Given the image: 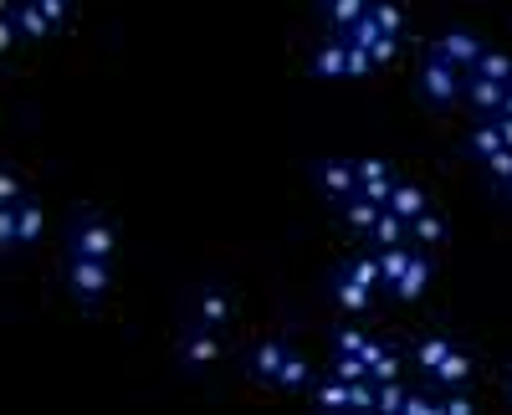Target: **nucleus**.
Returning a JSON list of instances; mask_svg holds the SVG:
<instances>
[{
    "mask_svg": "<svg viewBox=\"0 0 512 415\" xmlns=\"http://www.w3.org/2000/svg\"><path fill=\"white\" fill-rule=\"evenodd\" d=\"M246 369H251L256 380H272V385H282V390H303V385L313 380V369L303 364V354L287 349L282 339H262V344H251Z\"/></svg>",
    "mask_w": 512,
    "mask_h": 415,
    "instance_id": "f257e3e1",
    "label": "nucleus"
},
{
    "mask_svg": "<svg viewBox=\"0 0 512 415\" xmlns=\"http://www.w3.org/2000/svg\"><path fill=\"white\" fill-rule=\"evenodd\" d=\"M461 82H466V72L451 67V62H441V57L431 52V57L420 62V82H415V88H420V98L431 103V108H451V103L461 98Z\"/></svg>",
    "mask_w": 512,
    "mask_h": 415,
    "instance_id": "f03ea898",
    "label": "nucleus"
},
{
    "mask_svg": "<svg viewBox=\"0 0 512 415\" xmlns=\"http://www.w3.org/2000/svg\"><path fill=\"white\" fill-rule=\"evenodd\" d=\"M67 257H113V226L93 211H77L67 226Z\"/></svg>",
    "mask_w": 512,
    "mask_h": 415,
    "instance_id": "7ed1b4c3",
    "label": "nucleus"
},
{
    "mask_svg": "<svg viewBox=\"0 0 512 415\" xmlns=\"http://www.w3.org/2000/svg\"><path fill=\"white\" fill-rule=\"evenodd\" d=\"M67 287H72L77 303L93 308L103 298V287H108V262L103 257H67Z\"/></svg>",
    "mask_w": 512,
    "mask_h": 415,
    "instance_id": "20e7f679",
    "label": "nucleus"
},
{
    "mask_svg": "<svg viewBox=\"0 0 512 415\" xmlns=\"http://www.w3.org/2000/svg\"><path fill=\"white\" fill-rule=\"evenodd\" d=\"M441 62H451V67H461V72H472L477 67V57H482V41L466 31V26H451V31H441L436 36V47H431Z\"/></svg>",
    "mask_w": 512,
    "mask_h": 415,
    "instance_id": "39448f33",
    "label": "nucleus"
},
{
    "mask_svg": "<svg viewBox=\"0 0 512 415\" xmlns=\"http://www.w3.org/2000/svg\"><path fill=\"white\" fill-rule=\"evenodd\" d=\"M308 170H313V185H318L323 195H333V200H344V195H354V190H359L354 159H313Z\"/></svg>",
    "mask_w": 512,
    "mask_h": 415,
    "instance_id": "423d86ee",
    "label": "nucleus"
},
{
    "mask_svg": "<svg viewBox=\"0 0 512 415\" xmlns=\"http://www.w3.org/2000/svg\"><path fill=\"white\" fill-rule=\"evenodd\" d=\"M216 354H221L216 328L190 323V328H185V339H180V364H185V369H205V364H216Z\"/></svg>",
    "mask_w": 512,
    "mask_h": 415,
    "instance_id": "0eeeda50",
    "label": "nucleus"
},
{
    "mask_svg": "<svg viewBox=\"0 0 512 415\" xmlns=\"http://www.w3.org/2000/svg\"><path fill=\"white\" fill-rule=\"evenodd\" d=\"M425 282H431V257H425L420 246H410V262H405L400 277L390 282V293H395L400 303H415V298L425 293Z\"/></svg>",
    "mask_w": 512,
    "mask_h": 415,
    "instance_id": "6e6552de",
    "label": "nucleus"
},
{
    "mask_svg": "<svg viewBox=\"0 0 512 415\" xmlns=\"http://www.w3.org/2000/svg\"><path fill=\"white\" fill-rule=\"evenodd\" d=\"M328 298H333L338 308H349V313H364V308L374 303V287H364L349 267H338V272L328 277Z\"/></svg>",
    "mask_w": 512,
    "mask_h": 415,
    "instance_id": "1a4fd4ad",
    "label": "nucleus"
},
{
    "mask_svg": "<svg viewBox=\"0 0 512 415\" xmlns=\"http://www.w3.org/2000/svg\"><path fill=\"white\" fill-rule=\"evenodd\" d=\"M354 175H359V190H364L374 205L390 200V190H395V170H390V159H354Z\"/></svg>",
    "mask_w": 512,
    "mask_h": 415,
    "instance_id": "9d476101",
    "label": "nucleus"
},
{
    "mask_svg": "<svg viewBox=\"0 0 512 415\" xmlns=\"http://www.w3.org/2000/svg\"><path fill=\"white\" fill-rule=\"evenodd\" d=\"M349 41H354V47H364L374 62H390V57L400 52V36H384V31L369 21V16H359V21L349 26Z\"/></svg>",
    "mask_w": 512,
    "mask_h": 415,
    "instance_id": "9b49d317",
    "label": "nucleus"
},
{
    "mask_svg": "<svg viewBox=\"0 0 512 415\" xmlns=\"http://www.w3.org/2000/svg\"><path fill=\"white\" fill-rule=\"evenodd\" d=\"M195 323H205V328H226L231 323V293L226 287H205V293H195Z\"/></svg>",
    "mask_w": 512,
    "mask_h": 415,
    "instance_id": "f8f14e48",
    "label": "nucleus"
},
{
    "mask_svg": "<svg viewBox=\"0 0 512 415\" xmlns=\"http://www.w3.org/2000/svg\"><path fill=\"white\" fill-rule=\"evenodd\" d=\"M466 380H472V354L451 344L446 359L431 369V385H436V390H451V385H466Z\"/></svg>",
    "mask_w": 512,
    "mask_h": 415,
    "instance_id": "ddd939ff",
    "label": "nucleus"
},
{
    "mask_svg": "<svg viewBox=\"0 0 512 415\" xmlns=\"http://www.w3.org/2000/svg\"><path fill=\"white\" fill-rule=\"evenodd\" d=\"M308 67H313V77H328V82L333 77H349V36L344 41H323Z\"/></svg>",
    "mask_w": 512,
    "mask_h": 415,
    "instance_id": "4468645a",
    "label": "nucleus"
},
{
    "mask_svg": "<svg viewBox=\"0 0 512 415\" xmlns=\"http://www.w3.org/2000/svg\"><path fill=\"white\" fill-rule=\"evenodd\" d=\"M303 390L313 395L318 410H349V380H338L333 369H328V375H318V380H308Z\"/></svg>",
    "mask_w": 512,
    "mask_h": 415,
    "instance_id": "2eb2a0df",
    "label": "nucleus"
},
{
    "mask_svg": "<svg viewBox=\"0 0 512 415\" xmlns=\"http://www.w3.org/2000/svg\"><path fill=\"white\" fill-rule=\"evenodd\" d=\"M313 11H318L328 26H338V31L349 36V26L369 11V0H313Z\"/></svg>",
    "mask_w": 512,
    "mask_h": 415,
    "instance_id": "dca6fc26",
    "label": "nucleus"
},
{
    "mask_svg": "<svg viewBox=\"0 0 512 415\" xmlns=\"http://www.w3.org/2000/svg\"><path fill=\"white\" fill-rule=\"evenodd\" d=\"M461 98H472L477 113H497V108H502V82H487V77H477V72H466Z\"/></svg>",
    "mask_w": 512,
    "mask_h": 415,
    "instance_id": "f3484780",
    "label": "nucleus"
},
{
    "mask_svg": "<svg viewBox=\"0 0 512 415\" xmlns=\"http://www.w3.org/2000/svg\"><path fill=\"white\" fill-rule=\"evenodd\" d=\"M379 211H384V205H374L364 190H354V195H344V200H338V216H344V221H349L359 236L374 226V216H379Z\"/></svg>",
    "mask_w": 512,
    "mask_h": 415,
    "instance_id": "a211bd4d",
    "label": "nucleus"
},
{
    "mask_svg": "<svg viewBox=\"0 0 512 415\" xmlns=\"http://www.w3.org/2000/svg\"><path fill=\"white\" fill-rule=\"evenodd\" d=\"M384 211H395V216H400V221L410 226V221H415V216L425 211V190H420V185H400V180H395L390 200H384Z\"/></svg>",
    "mask_w": 512,
    "mask_h": 415,
    "instance_id": "6ab92c4d",
    "label": "nucleus"
},
{
    "mask_svg": "<svg viewBox=\"0 0 512 415\" xmlns=\"http://www.w3.org/2000/svg\"><path fill=\"white\" fill-rule=\"evenodd\" d=\"M441 236H446V221L431 211V205H425V211H420V216L405 226V241H410V246H436Z\"/></svg>",
    "mask_w": 512,
    "mask_h": 415,
    "instance_id": "aec40b11",
    "label": "nucleus"
},
{
    "mask_svg": "<svg viewBox=\"0 0 512 415\" xmlns=\"http://www.w3.org/2000/svg\"><path fill=\"white\" fill-rule=\"evenodd\" d=\"M364 241H369V246H395V241H405V221H400L395 211H379L374 226L364 231Z\"/></svg>",
    "mask_w": 512,
    "mask_h": 415,
    "instance_id": "412c9836",
    "label": "nucleus"
},
{
    "mask_svg": "<svg viewBox=\"0 0 512 415\" xmlns=\"http://www.w3.org/2000/svg\"><path fill=\"white\" fill-rule=\"evenodd\" d=\"M379 287H390L395 277H400V267L410 262V241H395V246H379Z\"/></svg>",
    "mask_w": 512,
    "mask_h": 415,
    "instance_id": "4be33fe9",
    "label": "nucleus"
},
{
    "mask_svg": "<svg viewBox=\"0 0 512 415\" xmlns=\"http://www.w3.org/2000/svg\"><path fill=\"white\" fill-rule=\"evenodd\" d=\"M477 77H487V82H502V88H507V82H512V57H502V52H487L482 47V57H477V67H472Z\"/></svg>",
    "mask_w": 512,
    "mask_h": 415,
    "instance_id": "5701e85b",
    "label": "nucleus"
},
{
    "mask_svg": "<svg viewBox=\"0 0 512 415\" xmlns=\"http://www.w3.org/2000/svg\"><path fill=\"white\" fill-rule=\"evenodd\" d=\"M466 144H472V154H477V159H487V154H497V149H507V144H502V134H497V123H492V118H477V129H472V139H466Z\"/></svg>",
    "mask_w": 512,
    "mask_h": 415,
    "instance_id": "b1692460",
    "label": "nucleus"
},
{
    "mask_svg": "<svg viewBox=\"0 0 512 415\" xmlns=\"http://www.w3.org/2000/svg\"><path fill=\"white\" fill-rule=\"evenodd\" d=\"M446 349H451V339H446V334H436V339H425V344L415 349V369H420L425 380H431V369H436V364L446 359Z\"/></svg>",
    "mask_w": 512,
    "mask_h": 415,
    "instance_id": "393cba45",
    "label": "nucleus"
},
{
    "mask_svg": "<svg viewBox=\"0 0 512 415\" xmlns=\"http://www.w3.org/2000/svg\"><path fill=\"white\" fill-rule=\"evenodd\" d=\"M36 236H41V211L31 200H16V246H26Z\"/></svg>",
    "mask_w": 512,
    "mask_h": 415,
    "instance_id": "a878e982",
    "label": "nucleus"
},
{
    "mask_svg": "<svg viewBox=\"0 0 512 415\" xmlns=\"http://www.w3.org/2000/svg\"><path fill=\"white\" fill-rule=\"evenodd\" d=\"M384 36H400V6H395V0H369V11H364Z\"/></svg>",
    "mask_w": 512,
    "mask_h": 415,
    "instance_id": "bb28decb",
    "label": "nucleus"
},
{
    "mask_svg": "<svg viewBox=\"0 0 512 415\" xmlns=\"http://www.w3.org/2000/svg\"><path fill=\"white\" fill-rule=\"evenodd\" d=\"M400 405H405V385L400 380H374V410L400 415Z\"/></svg>",
    "mask_w": 512,
    "mask_h": 415,
    "instance_id": "cd10ccee",
    "label": "nucleus"
},
{
    "mask_svg": "<svg viewBox=\"0 0 512 415\" xmlns=\"http://www.w3.org/2000/svg\"><path fill=\"white\" fill-rule=\"evenodd\" d=\"M400 415H436V390H405Z\"/></svg>",
    "mask_w": 512,
    "mask_h": 415,
    "instance_id": "c85d7f7f",
    "label": "nucleus"
},
{
    "mask_svg": "<svg viewBox=\"0 0 512 415\" xmlns=\"http://www.w3.org/2000/svg\"><path fill=\"white\" fill-rule=\"evenodd\" d=\"M349 410H374V380L369 375L349 380Z\"/></svg>",
    "mask_w": 512,
    "mask_h": 415,
    "instance_id": "c756f323",
    "label": "nucleus"
},
{
    "mask_svg": "<svg viewBox=\"0 0 512 415\" xmlns=\"http://www.w3.org/2000/svg\"><path fill=\"white\" fill-rule=\"evenodd\" d=\"M482 164H487V175H492L497 185H507V180H512V149H497V154H487Z\"/></svg>",
    "mask_w": 512,
    "mask_h": 415,
    "instance_id": "7c9ffc66",
    "label": "nucleus"
},
{
    "mask_svg": "<svg viewBox=\"0 0 512 415\" xmlns=\"http://www.w3.org/2000/svg\"><path fill=\"white\" fill-rule=\"evenodd\" d=\"M0 252H16V205H0Z\"/></svg>",
    "mask_w": 512,
    "mask_h": 415,
    "instance_id": "2f4dec72",
    "label": "nucleus"
},
{
    "mask_svg": "<svg viewBox=\"0 0 512 415\" xmlns=\"http://www.w3.org/2000/svg\"><path fill=\"white\" fill-rule=\"evenodd\" d=\"M364 344H369V334H359V328H344V334L333 339V354H364Z\"/></svg>",
    "mask_w": 512,
    "mask_h": 415,
    "instance_id": "473e14b6",
    "label": "nucleus"
},
{
    "mask_svg": "<svg viewBox=\"0 0 512 415\" xmlns=\"http://www.w3.org/2000/svg\"><path fill=\"white\" fill-rule=\"evenodd\" d=\"M344 267H349L364 287H379V262H374V257H354V262H344Z\"/></svg>",
    "mask_w": 512,
    "mask_h": 415,
    "instance_id": "72a5a7b5",
    "label": "nucleus"
},
{
    "mask_svg": "<svg viewBox=\"0 0 512 415\" xmlns=\"http://www.w3.org/2000/svg\"><path fill=\"white\" fill-rule=\"evenodd\" d=\"M374 67V57L364 52V47H354V41H349V77H364Z\"/></svg>",
    "mask_w": 512,
    "mask_h": 415,
    "instance_id": "f704fd0d",
    "label": "nucleus"
},
{
    "mask_svg": "<svg viewBox=\"0 0 512 415\" xmlns=\"http://www.w3.org/2000/svg\"><path fill=\"white\" fill-rule=\"evenodd\" d=\"M21 195H16V175L11 170H0V205H16Z\"/></svg>",
    "mask_w": 512,
    "mask_h": 415,
    "instance_id": "c9c22d12",
    "label": "nucleus"
},
{
    "mask_svg": "<svg viewBox=\"0 0 512 415\" xmlns=\"http://www.w3.org/2000/svg\"><path fill=\"white\" fill-rule=\"evenodd\" d=\"M482 118H492V123H497V134H502V144L512 149V113H482Z\"/></svg>",
    "mask_w": 512,
    "mask_h": 415,
    "instance_id": "e433bc0d",
    "label": "nucleus"
},
{
    "mask_svg": "<svg viewBox=\"0 0 512 415\" xmlns=\"http://www.w3.org/2000/svg\"><path fill=\"white\" fill-rule=\"evenodd\" d=\"M507 400H512V364H507Z\"/></svg>",
    "mask_w": 512,
    "mask_h": 415,
    "instance_id": "4c0bfd02",
    "label": "nucleus"
},
{
    "mask_svg": "<svg viewBox=\"0 0 512 415\" xmlns=\"http://www.w3.org/2000/svg\"><path fill=\"white\" fill-rule=\"evenodd\" d=\"M507 195H512V180H507Z\"/></svg>",
    "mask_w": 512,
    "mask_h": 415,
    "instance_id": "58836bf2",
    "label": "nucleus"
}]
</instances>
